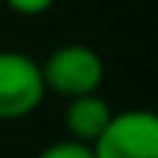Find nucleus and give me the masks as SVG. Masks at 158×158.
I'll use <instances>...</instances> for the list:
<instances>
[{
  "label": "nucleus",
  "mask_w": 158,
  "mask_h": 158,
  "mask_svg": "<svg viewBox=\"0 0 158 158\" xmlns=\"http://www.w3.org/2000/svg\"><path fill=\"white\" fill-rule=\"evenodd\" d=\"M102 76H106V64L100 53L88 44H62L41 62L44 88L68 100L97 94Z\"/></svg>",
  "instance_id": "obj_1"
},
{
  "label": "nucleus",
  "mask_w": 158,
  "mask_h": 158,
  "mask_svg": "<svg viewBox=\"0 0 158 158\" xmlns=\"http://www.w3.org/2000/svg\"><path fill=\"white\" fill-rule=\"evenodd\" d=\"M94 158H158V117L149 108L114 111L106 132L91 143Z\"/></svg>",
  "instance_id": "obj_2"
},
{
  "label": "nucleus",
  "mask_w": 158,
  "mask_h": 158,
  "mask_svg": "<svg viewBox=\"0 0 158 158\" xmlns=\"http://www.w3.org/2000/svg\"><path fill=\"white\" fill-rule=\"evenodd\" d=\"M41 64L18 50H0V123L23 120L44 102Z\"/></svg>",
  "instance_id": "obj_3"
},
{
  "label": "nucleus",
  "mask_w": 158,
  "mask_h": 158,
  "mask_svg": "<svg viewBox=\"0 0 158 158\" xmlns=\"http://www.w3.org/2000/svg\"><path fill=\"white\" fill-rule=\"evenodd\" d=\"M111 114H114L111 106H108L100 94H85V97H73V100H68V106H64L68 138L91 147V143L106 132Z\"/></svg>",
  "instance_id": "obj_4"
},
{
  "label": "nucleus",
  "mask_w": 158,
  "mask_h": 158,
  "mask_svg": "<svg viewBox=\"0 0 158 158\" xmlns=\"http://www.w3.org/2000/svg\"><path fill=\"white\" fill-rule=\"evenodd\" d=\"M35 158H94V155H91V147H88V143H79V141L64 138V141L47 143Z\"/></svg>",
  "instance_id": "obj_5"
},
{
  "label": "nucleus",
  "mask_w": 158,
  "mask_h": 158,
  "mask_svg": "<svg viewBox=\"0 0 158 158\" xmlns=\"http://www.w3.org/2000/svg\"><path fill=\"white\" fill-rule=\"evenodd\" d=\"M15 15H23V18H35V15H44V12L53 9L56 0H3Z\"/></svg>",
  "instance_id": "obj_6"
}]
</instances>
